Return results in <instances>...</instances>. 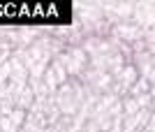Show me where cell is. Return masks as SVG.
I'll return each instance as SVG.
<instances>
[{"mask_svg":"<svg viewBox=\"0 0 155 132\" xmlns=\"http://www.w3.org/2000/svg\"><path fill=\"white\" fill-rule=\"evenodd\" d=\"M9 77H12V63L7 60V63H2V65H0V88L9 81Z\"/></svg>","mask_w":155,"mask_h":132,"instance_id":"obj_1","label":"cell"}]
</instances>
